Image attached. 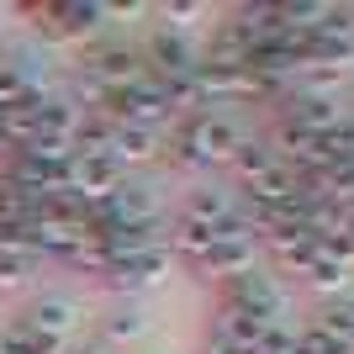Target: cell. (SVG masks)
I'll return each mask as SVG.
<instances>
[{
	"label": "cell",
	"mask_w": 354,
	"mask_h": 354,
	"mask_svg": "<svg viewBox=\"0 0 354 354\" xmlns=\"http://www.w3.org/2000/svg\"><path fill=\"white\" fill-rule=\"evenodd\" d=\"M238 143H243V133H238L233 117H222V111H196V117L180 127V138H175V159L191 164V169H201V164L233 159Z\"/></svg>",
	"instance_id": "cell-1"
},
{
	"label": "cell",
	"mask_w": 354,
	"mask_h": 354,
	"mask_svg": "<svg viewBox=\"0 0 354 354\" xmlns=\"http://www.w3.org/2000/svg\"><path fill=\"white\" fill-rule=\"evenodd\" d=\"M122 185V169L106 153H74V164H69V185L64 191L69 196H80L85 207H101L106 196Z\"/></svg>",
	"instance_id": "cell-2"
},
{
	"label": "cell",
	"mask_w": 354,
	"mask_h": 354,
	"mask_svg": "<svg viewBox=\"0 0 354 354\" xmlns=\"http://www.w3.org/2000/svg\"><path fill=\"white\" fill-rule=\"evenodd\" d=\"M143 74V53H133V48H90L85 53V80H95L101 90H127Z\"/></svg>",
	"instance_id": "cell-3"
},
{
	"label": "cell",
	"mask_w": 354,
	"mask_h": 354,
	"mask_svg": "<svg viewBox=\"0 0 354 354\" xmlns=\"http://www.w3.org/2000/svg\"><path fill=\"white\" fill-rule=\"evenodd\" d=\"M169 275V249H148V254H127V259H111L106 265V281L111 291H148Z\"/></svg>",
	"instance_id": "cell-4"
},
{
	"label": "cell",
	"mask_w": 354,
	"mask_h": 354,
	"mask_svg": "<svg viewBox=\"0 0 354 354\" xmlns=\"http://www.w3.org/2000/svg\"><path fill=\"white\" fill-rule=\"evenodd\" d=\"M286 122L291 127H301V133H312V138H323V133H333L339 122H349L344 117V106L339 101H328V95H286Z\"/></svg>",
	"instance_id": "cell-5"
},
{
	"label": "cell",
	"mask_w": 354,
	"mask_h": 354,
	"mask_svg": "<svg viewBox=\"0 0 354 354\" xmlns=\"http://www.w3.org/2000/svg\"><path fill=\"white\" fill-rule=\"evenodd\" d=\"M196 270L212 275V281H238V275H249L254 270V238H222V243H212V249L196 259Z\"/></svg>",
	"instance_id": "cell-6"
},
{
	"label": "cell",
	"mask_w": 354,
	"mask_h": 354,
	"mask_svg": "<svg viewBox=\"0 0 354 354\" xmlns=\"http://www.w3.org/2000/svg\"><path fill=\"white\" fill-rule=\"evenodd\" d=\"M159 148H164L159 133H143V127H127V122H117V127H111V143H106V159L117 164V169H127V164L159 159Z\"/></svg>",
	"instance_id": "cell-7"
},
{
	"label": "cell",
	"mask_w": 354,
	"mask_h": 354,
	"mask_svg": "<svg viewBox=\"0 0 354 354\" xmlns=\"http://www.w3.org/2000/svg\"><path fill=\"white\" fill-rule=\"evenodd\" d=\"M90 212H101L106 222L127 227V222H148L153 217V196H148V185H138V180H122L117 191L106 196L101 207H90Z\"/></svg>",
	"instance_id": "cell-8"
},
{
	"label": "cell",
	"mask_w": 354,
	"mask_h": 354,
	"mask_svg": "<svg viewBox=\"0 0 354 354\" xmlns=\"http://www.w3.org/2000/svg\"><path fill=\"white\" fill-rule=\"evenodd\" d=\"M21 323L27 328H37V333H48V339H69L74 333V323H80V307H74L69 296H37V301H32V312L27 317H21Z\"/></svg>",
	"instance_id": "cell-9"
},
{
	"label": "cell",
	"mask_w": 354,
	"mask_h": 354,
	"mask_svg": "<svg viewBox=\"0 0 354 354\" xmlns=\"http://www.w3.org/2000/svg\"><path fill=\"white\" fill-rule=\"evenodd\" d=\"M143 64H153V80H175V74H191L196 69V53L185 48L180 32H159V37L148 43Z\"/></svg>",
	"instance_id": "cell-10"
},
{
	"label": "cell",
	"mask_w": 354,
	"mask_h": 354,
	"mask_svg": "<svg viewBox=\"0 0 354 354\" xmlns=\"http://www.w3.org/2000/svg\"><path fill=\"white\" fill-rule=\"evenodd\" d=\"M243 191H249V207H286V201H296V175L286 169V164H275V169H265V175L243 180Z\"/></svg>",
	"instance_id": "cell-11"
},
{
	"label": "cell",
	"mask_w": 354,
	"mask_h": 354,
	"mask_svg": "<svg viewBox=\"0 0 354 354\" xmlns=\"http://www.w3.org/2000/svg\"><path fill=\"white\" fill-rule=\"evenodd\" d=\"M270 254H275V265L281 270H301L317 259V233H307V227H286V233H275L270 238Z\"/></svg>",
	"instance_id": "cell-12"
},
{
	"label": "cell",
	"mask_w": 354,
	"mask_h": 354,
	"mask_svg": "<svg viewBox=\"0 0 354 354\" xmlns=\"http://www.w3.org/2000/svg\"><path fill=\"white\" fill-rule=\"evenodd\" d=\"M265 328H270V323H259V317H249V312L222 307V317H217V333H212V339H222V344H238V349H254Z\"/></svg>",
	"instance_id": "cell-13"
},
{
	"label": "cell",
	"mask_w": 354,
	"mask_h": 354,
	"mask_svg": "<svg viewBox=\"0 0 354 354\" xmlns=\"http://www.w3.org/2000/svg\"><path fill=\"white\" fill-rule=\"evenodd\" d=\"M0 354H64V344L37 333V328H27V323H11L0 333Z\"/></svg>",
	"instance_id": "cell-14"
},
{
	"label": "cell",
	"mask_w": 354,
	"mask_h": 354,
	"mask_svg": "<svg viewBox=\"0 0 354 354\" xmlns=\"http://www.w3.org/2000/svg\"><path fill=\"white\" fill-rule=\"evenodd\" d=\"M169 243H175V249L196 265V259H201V254L217 243V233H212V222H201V217H180V222H175V233H169Z\"/></svg>",
	"instance_id": "cell-15"
},
{
	"label": "cell",
	"mask_w": 354,
	"mask_h": 354,
	"mask_svg": "<svg viewBox=\"0 0 354 354\" xmlns=\"http://www.w3.org/2000/svg\"><path fill=\"white\" fill-rule=\"evenodd\" d=\"M301 275H307L312 291H323V296H344V286H349L354 270H349V265H339V259H328V254H317V259H312Z\"/></svg>",
	"instance_id": "cell-16"
},
{
	"label": "cell",
	"mask_w": 354,
	"mask_h": 354,
	"mask_svg": "<svg viewBox=\"0 0 354 354\" xmlns=\"http://www.w3.org/2000/svg\"><path fill=\"white\" fill-rule=\"evenodd\" d=\"M233 164H238V175L243 180H254V175H265V169H275V148L270 143H249V138H243V143H238V153H233Z\"/></svg>",
	"instance_id": "cell-17"
},
{
	"label": "cell",
	"mask_w": 354,
	"mask_h": 354,
	"mask_svg": "<svg viewBox=\"0 0 354 354\" xmlns=\"http://www.w3.org/2000/svg\"><path fill=\"white\" fill-rule=\"evenodd\" d=\"M16 222H32V196L11 180H0V227H16Z\"/></svg>",
	"instance_id": "cell-18"
},
{
	"label": "cell",
	"mask_w": 354,
	"mask_h": 354,
	"mask_svg": "<svg viewBox=\"0 0 354 354\" xmlns=\"http://www.w3.org/2000/svg\"><path fill=\"white\" fill-rule=\"evenodd\" d=\"M37 275V254H0V286L16 291V286H27Z\"/></svg>",
	"instance_id": "cell-19"
},
{
	"label": "cell",
	"mask_w": 354,
	"mask_h": 354,
	"mask_svg": "<svg viewBox=\"0 0 354 354\" xmlns=\"http://www.w3.org/2000/svg\"><path fill=\"white\" fill-rule=\"evenodd\" d=\"M27 95H37V90H32V80L16 69V64H0V111H6V106H21Z\"/></svg>",
	"instance_id": "cell-20"
},
{
	"label": "cell",
	"mask_w": 354,
	"mask_h": 354,
	"mask_svg": "<svg viewBox=\"0 0 354 354\" xmlns=\"http://www.w3.org/2000/svg\"><path fill=\"white\" fill-rule=\"evenodd\" d=\"M233 212V201H227V191H196L191 207H185V217H201V222H222Z\"/></svg>",
	"instance_id": "cell-21"
},
{
	"label": "cell",
	"mask_w": 354,
	"mask_h": 354,
	"mask_svg": "<svg viewBox=\"0 0 354 354\" xmlns=\"http://www.w3.org/2000/svg\"><path fill=\"white\" fill-rule=\"evenodd\" d=\"M301 349H307V354H354V344H349V339H339V333H328V328H317V323H312L307 333H301Z\"/></svg>",
	"instance_id": "cell-22"
},
{
	"label": "cell",
	"mask_w": 354,
	"mask_h": 354,
	"mask_svg": "<svg viewBox=\"0 0 354 354\" xmlns=\"http://www.w3.org/2000/svg\"><path fill=\"white\" fill-rule=\"evenodd\" d=\"M148 328V317L143 312H117V317H106V344H122V339H138V333H143Z\"/></svg>",
	"instance_id": "cell-23"
},
{
	"label": "cell",
	"mask_w": 354,
	"mask_h": 354,
	"mask_svg": "<svg viewBox=\"0 0 354 354\" xmlns=\"http://www.w3.org/2000/svg\"><path fill=\"white\" fill-rule=\"evenodd\" d=\"M159 16H164V21H169V27L180 32V27H191L196 16H207V6H164Z\"/></svg>",
	"instance_id": "cell-24"
},
{
	"label": "cell",
	"mask_w": 354,
	"mask_h": 354,
	"mask_svg": "<svg viewBox=\"0 0 354 354\" xmlns=\"http://www.w3.org/2000/svg\"><path fill=\"white\" fill-rule=\"evenodd\" d=\"M69 354H111V344H106V339H85V344H74Z\"/></svg>",
	"instance_id": "cell-25"
},
{
	"label": "cell",
	"mask_w": 354,
	"mask_h": 354,
	"mask_svg": "<svg viewBox=\"0 0 354 354\" xmlns=\"http://www.w3.org/2000/svg\"><path fill=\"white\" fill-rule=\"evenodd\" d=\"M0 153H16V148H11V138H6V127H0Z\"/></svg>",
	"instance_id": "cell-26"
},
{
	"label": "cell",
	"mask_w": 354,
	"mask_h": 354,
	"mask_svg": "<svg viewBox=\"0 0 354 354\" xmlns=\"http://www.w3.org/2000/svg\"><path fill=\"white\" fill-rule=\"evenodd\" d=\"M349 148H354V117H349Z\"/></svg>",
	"instance_id": "cell-27"
}]
</instances>
